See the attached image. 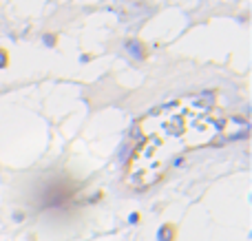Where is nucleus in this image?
<instances>
[{"mask_svg":"<svg viewBox=\"0 0 252 241\" xmlns=\"http://www.w3.org/2000/svg\"><path fill=\"white\" fill-rule=\"evenodd\" d=\"M173 235H170V228H161L159 230V241H170Z\"/></svg>","mask_w":252,"mask_h":241,"instance_id":"1","label":"nucleus"}]
</instances>
